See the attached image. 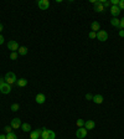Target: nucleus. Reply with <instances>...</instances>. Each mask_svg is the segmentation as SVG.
Returning <instances> with one entry per match:
<instances>
[{
  "label": "nucleus",
  "instance_id": "nucleus-22",
  "mask_svg": "<svg viewBox=\"0 0 124 139\" xmlns=\"http://www.w3.org/2000/svg\"><path fill=\"white\" fill-rule=\"evenodd\" d=\"M84 121H83V119H78V121H77V127H78V128H82V127H84Z\"/></svg>",
  "mask_w": 124,
  "mask_h": 139
},
{
  "label": "nucleus",
  "instance_id": "nucleus-23",
  "mask_svg": "<svg viewBox=\"0 0 124 139\" xmlns=\"http://www.w3.org/2000/svg\"><path fill=\"white\" fill-rule=\"evenodd\" d=\"M88 36H89V39H96V37H97V33H93V31H91V33L88 34Z\"/></svg>",
  "mask_w": 124,
  "mask_h": 139
},
{
  "label": "nucleus",
  "instance_id": "nucleus-24",
  "mask_svg": "<svg viewBox=\"0 0 124 139\" xmlns=\"http://www.w3.org/2000/svg\"><path fill=\"white\" fill-rule=\"evenodd\" d=\"M4 131L6 132V133H11V132H13V127H11V125H8V127L4 128Z\"/></svg>",
  "mask_w": 124,
  "mask_h": 139
},
{
  "label": "nucleus",
  "instance_id": "nucleus-2",
  "mask_svg": "<svg viewBox=\"0 0 124 139\" xmlns=\"http://www.w3.org/2000/svg\"><path fill=\"white\" fill-rule=\"evenodd\" d=\"M4 80H5V82L9 83L10 86H11V84H14V83H16V81H17L16 76H15L14 72H8V73L5 74V78H4Z\"/></svg>",
  "mask_w": 124,
  "mask_h": 139
},
{
  "label": "nucleus",
  "instance_id": "nucleus-4",
  "mask_svg": "<svg viewBox=\"0 0 124 139\" xmlns=\"http://www.w3.org/2000/svg\"><path fill=\"white\" fill-rule=\"evenodd\" d=\"M86 135H87V129L86 128H78L77 129V132H76V137L78 139H83V138H86Z\"/></svg>",
  "mask_w": 124,
  "mask_h": 139
},
{
  "label": "nucleus",
  "instance_id": "nucleus-8",
  "mask_svg": "<svg viewBox=\"0 0 124 139\" xmlns=\"http://www.w3.org/2000/svg\"><path fill=\"white\" fill-rule=\"evenodd\" d=\"M42 137V129H36V131L31 132L30 138L31 139H40Z\"/></svg>",
  "mask_w": 124,
  "mask_h": 139
},
{
  "label": "nucleus",
  "instance_id": "nucleus-29",
  "mask_svg": "<svg viewBox=\"0 0 124 139\" xmlns=\"http://www.w3.org/2000/svg\"><path fill=\"white\" fill-rule=\"evenodd\" d=\"M118 6H119L120 10H123L124 9V0H120V1H119V5H118Z\"/></svg>",
  "mask_w": 124,
  "mask_h": 139
},
{
  "label": "nucleus",
  "instance_id": "nucleus-17",
  "mask_svg": "<svg viewBox=\"0 0 124 139\" xmlns=\"http://www.w3.org/2000/svg\"><path fill=\"white\" fill-rule=\"evenodd\" d=\"M110 24L113 25L114 27H119V25H120V19H117V17H113V19L110 20Z\"/></svg>",
  "mask_w": 124,
  "mask_h": 139
},
{
  "label": "nucleus",
  "instance_id": "nucleus-20",
  "mask_svg": "<svg viewBox=\"0 0 124 139\" xmlns=\"http://www.w3.org/2000/svg\"><path fill=\"white\" fill-rule=\"evenodd\" d=\"M6 139H17V137L15 133L11 132V133H8V134H6Z\"/></svg>",
  "mask_w": 124,
  "mask_h": 139
},
{
  "label": "nucleus",
  "instance_id": "nucleus-16",
  "mask_svg": "<svg viewBox=\"0 0 124 139\" xmlns=\"http://www.w3.org/2000/svg\"><path fill=\"white\" fill-rule=\"evenodd\" d=\"M16 84L19 87H25V86L27 84V80H26V78H20V80L16 81Z\"/></svg>",
  "mask_w": 124,
  "mask_h": 139
},
{
  "label": "nucleus",
  "instance_id": "nucleus-9",
  "mask_svg": "<svg viewBox=\"0 0 124 139\" xmlns=\"http://www.w3.org/2000/svg\"><path fill=\"white\" fill-rule=\"evenodd\" d=\"M11 127H13L14 129L20 128V127H21V121H20V118H13V119H11Z\"/></svg>",
  "mask_w": 124,
  "mask_h": 139
},
{
  "label": "nucleus",
  "instance_id": "nucleus-25",
  "mask_svg": "<svg viewBox=\"0 0 124 139\" xmlns=\"http://www.w3.org/2000/svg\"><path fill=\"white\" fill-rule=\"evenodd\" d=\"M10 58H11V60H16V58H17V54H16V52H11V54H10Z\"/></svg>",
  "mask_w": 124,
  "mask_h": 139
},
{
  "label": "nucleus",
  "instance_id": "nucleus-30",
  "mask_svg": "<svg viewBox=\"0 0 124 139\" xmlns=\"http://www.w3.org/2000/svg\"><path fill=\"white\" fill-rule=\"evenodd\" d=\"M119 36H120V37H124V30H119Z\"/></svg>",
  "mask_w": 124,
  "mask_h": 139
},
{
  "label": "nucleus",
  "instance_id": "nucleus-27",
  "mask_svg": "<svg viewBox=\"0 0 124 139\" xmlns=\"http://www.w3.org/2000/svg\"><path fill=\"white\" fill-rule=\"evenodd\" d=\"M119 29H120V30H124V17L120 19V25H119Z\"/></svg>",
  "mask_w": 124,
  "mask_h": 139
},
{
  "label": "nucleus",
  "instance_id": "nucleus-19",
  "mask_svg": "<svg viewBox=\"0 0 124 139\" xmlns=\"http://www.w3.org/2000/svg\"><path fill=\"white\" fill-rule=\"evenodd\" d=\"M21 127H22V131L24 132H30L31 131V125H30L29 123H22Z\"/></svg>",
  "mask_w": 124,
  "mask_h": 139
},
{
  "label": "nucleus",
  "instance_id": "nucleus-28",
  "mask_svg": "<svg viewBox=\"0 0 124 139\" xmlns=\"http://www.w3.org/2000/svg\"><path fill=\"white\" fill-rule=\"evenodd\" d=\"M86 99H87V101H92V99H93V96H92L91 93H87V94H86Z\"/></svg>",
  "mask_w": 124,
  "mask_h": 139
},
{
  "label": "nucleus",
  "instance_id": "nucleus-33",
  "mask_svg": "<svg viewBox=\"0 0 124 139\" xmlns=\"http://www.w3.org/2000/svg\"><path fill=\"white\" fill-rule=\"evenodd\" d=\"M3 29H4V26H3V24H0V33L3 31Z\"/></svg>",
  "mask_w": 124,
  "mask_h": 139
},
{
  "label": "nucleus",
  "instance_id": "nucleus-31",
  "mask_svg": "<svg viewBox=\"0 0 124 139\" xmlns=\"http://www.w3.org/2000/svg\"><path fill=\"white\" fill-rule=\"evenodd\" d=\"M4 44V37H3V35H0V45H3Z\"/></svg>",
  "mask_w": 124,
  "mask_h": 139
},
{
  "label": "nucleus",
  "instance_id": "nucleus-21",
  "mask_svg": "<svg viewBox=\"0 0 124 139\" xmlns=\"http://www.w3.org/2000/svg\"><path fill=\"white\" fill-rule=\"evenodd\" d=\"M19 108H20V106H19L17 103H13V104H11V111H13V112H17Z\"/></svg>",
  "mask_w": 124,
  "mask_h": 139
},
{
  "label": "nucleus",
  "instance_id": "nucleus-12",
  "mask_svg": "<svg viewBox=\"0 0 124 139\" xmlns=\"http://www.w3.org/2000/svg\"><path fill=\"white\" fill-rule=\"evenodd\" d=\"M94 10H96L97 13H103V11H104V6H103V4H102V0H99L98 3L94 5Z\"/></svg>",
  "mask_w": 124,
  "mask_h": 139
},
{
  "label": "nucleus",
  "instance_id": "nucleus-10",
  "mask_svg": "<svg viewBox=\"0 0 124 139\" xmlns=\"http://www.w3.org/2000/svg\"><path fill=\"white\" fill-rule=\"evenodd\" d=\"M36 103L37 104H43L45 103V101H46V97H45V94H42V93H39L37 96H36Z\"/></svg>",
  "mask_w": 124,
  "mask_h": 139
},
{
  "label": "nucleus",
  "instance_id": "nucleus-15",
  "mask_svg": "<svg viewBox=\"0 0 124 139\" xmlns=\"http://www.w3.org/2000/svg\"><path fill=\"white\" fill-rule=\"evenodd\" d=\"M96 127V123L93 122L92 119H89V121H86V123H84V128L88 131V129H93Z\"/></svg>",
  "mask_w": 124,
  "mask_h": 139
},
{
  "label": "nucleus",
  "instance_id": "nucleus-26",
  "mask_svg": "<svg viewBox=\"0 0 124 139\" xmlns=\"http://www.w3.org/2000/svg\"><path fill=\"white\" fill-rule=\"evenodd\" d=\"M102 4H103V6H104V8H108V6L110 5V1H106V0H102Z\"/></svg>",
  "mask_w": 124,
  "mask_h": 139
},
{
  "label": "nucleus",
  "instance_id": "nucleus-6",
  "mask_svg": "<svg viewBox=\"0 0 124 139\" xmlns=\"http://www.w3.org/2000/svg\"><path fill=\"white\" fill-rule=\"evenodd\" d=\"M97 39L99 41H107L108 40V33L104 30H99L97 33Z\"/></svg>",
  "mask_w": 124,
  "mask_h": 139
},
{
  "label": "nucleus",
  "instance_id": "nucleus-5",
  "mask_svg": "<svg viewBox=\"0 0 124 139\" xmlns=\"http://www.w3.org/2000/svg\"><path fill=\"white\" fill-rule=\"evenodd\" d=\"M8 49L11 50V52H16L17 50H19V44H17L16 41L11 40L8 42Z\"/></svg>",
  "mask_w": 124,
  "mask_h": 139
},
{
  "label": "nucleus",
  "instance_id": "nucleus-1",
  "mask_svg": "<svg viewBox=\"0 0 124 139\" xmlns=\"http://www.w3.org/2000/svg\"><path fill=\"white\" fill-rule=\"evenodd\" d=\"M42 139H55L56 138V134L55 132L50 131V129H46V128H42Z\"/></svg>",
  "mask_w": 124,
  "mask_h": 139
},
{
  "label": "nucleus",
  "instance_id": "nucleus-34",
  "mask_svg": "<svg viewBox=\"0 0 124 139\" xmlns=\"http://www.w3.org/2000/svg\"><path fill=\"white\" fill-rule=\"evenodd\" d=\"M4 82H5V81H4V80H3V78H0V86H1V84H3V83H4Z\"/></svg>",
  "mask_w": 124,
  "mask_h": 139
},
{
  "label": "nucleus",
  "instance_id": "nucleus-3",
  "mask_svg": "<svg viewBox=\"0 0 124 139\" xmlns=\"http://www.w3.org/2000/svg\"><path fill=\"white\" fill-rule=\"evenodd\" d=\"M0 92L1 93H4V94H9L10 92H11V86L6 83V82H4L1 86H0Z\"/></svg>",
  "mask_w": 124,
  "mask_h": 139
},
{
  "label": "nucleus",
  "instance_id": "nucleus-14",
  "mask_svg": "<svg viewBox=\"0 0 124 139\" xmlns=\"http://www.w3.org/2000/svg\"><path fill=\"white\" fill-rule=\"evenodd\" d=\"M91 29L93 33H98L99 30H100V25H99L98 21H93L91 24Z\"/></svg>",
  "mask_w": 124,
  "mask_h": 139
},
{
  "label": "nucleus",
  "instance_id": "nucleus-13",
  "mask_svg": "<svg viewBox=\"0 0 124 139\" xmlns=\"http://www.w3.org/2000/svg\"><path fill=\"white\" fill-rule=\"evenodd\" d=\"M110 14H112L114 17L118 16V15L120 14V9H119V6H113V5H112V8H110Z\"/></svg>",
  "mask_w": 124,
  "mask_h": 139
},
{
  "label": "nucleus",
  "instance_id": "nucleus-7",
  "mask_svg": "<svg viewBox=\"0 0 124 139\" xmlns=\"http://www.w3.org/2000/svg\"><path fill=\"white\" fill-rule=\"evenodd\" d=\"M37 5H39V8L41 9V10H47L50 6V3H49V0H39Z\"/></svg>",
  "mask_w": 124,
  "mask_h": 139
},
{
  "label": "nucleus",
  "instance_id": "nucleus-18",
  "mask_svg": "<svg viewBox=\"0 0 124 139\" xmlns=\"http://www.w3.org/2000/svg\"><path fill=\"white\" fill-rule=\"evenodd\" d=\"M19 55H21V56H25L26 54H27V47H25V46H21V47H19Z\"/></svg>",
  "mask_w": 124,
  "mask_h": 139
},
{
  "label": "nucleus",
  "instance_id": "nucleus-32",
  "mask_svg": "<svg viewBox=\"0 0 124 139\" xmlns=\"http://www.w3.org/2000/svg\"><path fill=\"white\" fill-rule=\"evenodd\" d=\"M0 139H6V135H4V134H0Z\"/></svg>",
  "mask_w": 124,
  "mask_h": 139
},
{
  "label": "nucleus",
  "instance_id": "nucleus-11",
  "mask_svg": "<svg viewBox=\"0 0 124 139\" xmlns=\"http://www.w3.org/2000/svg\"><path fill=\"white\" fill-rule=\"evenodd\" d=\"M92 101H93L96 104H102L104 99H103V96H102V94H96V96H93V99H92Z\"/></svg>",
  "mask_w": 124,
  "mask_h": 139
},
{
  "label": "nucleus",
  "instance_id": "nucleus-35",
  "mask_svg": "<svg viewBox=\"0 0 124 139\" xmlns=\"http://www.w3.org/2000/svg\"><path fill=\"white\" fill-rule=\"evenodd\" d=\"M40 139H42V138H40Z\"/></svg>",
  "mask_w": 124,
  "mask_h": 139
}]
</instances>
